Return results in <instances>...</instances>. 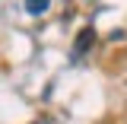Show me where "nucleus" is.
Returning <instances> with one entry per match:
<instances>
[{
    "label": "nucleus",
    "mask_w": 127,
    "mask_h": 124,
    "mask_svg": "<svg viewBox=\"0 0 127 124\" xmlns=\"http://www.w3.org/2000/svg\"><path fill=\"white\" fill-rule=\"evenodd\" d=\"M92 41H95V32H92V29H83V32L76 35V54H83L86 48H92Z\"/></svg>",
    "instance_id": "obj_1"
},
{
    "label": "nucleus",
    "mask_w": 127,
    "mask_h": 124,
    "mask_svg": "<svg viewBox=\"0 0 127 124\" xmlns=\"http://www.w3.org/2000/svg\"><path fill=\"white\" fill-rule=\"evenodd\" d=\"M45 6H48V0H26V10L29 13H45Z\"/></svg>",
    "instance_id": "obj_2"
}]
</instances>
